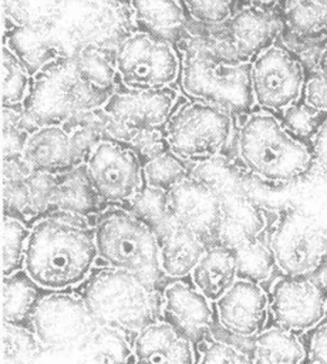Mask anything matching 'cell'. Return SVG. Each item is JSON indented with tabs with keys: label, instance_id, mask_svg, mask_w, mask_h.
Wrapping results in <instances>:
<instances>
[{
	"label": "cell",
	"instance_id": "1",
	"mask_svg": "<svg viewBox=\"0 0 327 364\" xmlns=\"http://www.w3.org/2000/svg\"><path fill=\"white\" fill-rule=\"evenodd\" d=\"M97 257L95 230L87 218L58 210L30 229L24 269L40 287L64 290L84 282Z\"/></svg>",
	"mask_w": 327,
	"mask_h": 364
},
{
	"label": "cell",
	"instance_id": "2",
	"mask_svg": "<svg viewBox=\"0 0 327 364\" xmlns=\"http://www.w3.org/2000/svg\"><path fill=\"white\" fill-rule=\"evenodd\" d=\"M182 90L227 112L247 109L253 100L250 61H242L225 36H192L181 65Z\"/></svg>",
	"mask_w": 327,
	"mask_h": 364
},
{
	"label": "cell",
	"instance_id": "3",
	"mask_svg": "<svg viewBox=\"0 0 327 364\" xmlns=\"http://www.w3.org/2000/svg\"><path fill=\"white\" fill-rule=\"evenodd\" d=\"M237 154L252 173L274 183H286L307 173L314 156L306 144L266 112L252 114L243 122L237 135Z\"/></svg>",
	"mask_w": 327,
	"mask_h": 364
},
{
	"label": "cell",
	"instance_id": "4",
	"mask_svg": "<svg viewBox=\"0 0 327 364\" xmlns=\"http://www.w3.org/2000/svg\"><path fill=\"white\" fill-rule=\"evenodd\" d=\"M111 94L87 81L73 57H60L31 77L21 108L37 127L63 125L80 111L102 107Z\"/></svg>",
	"mask_w": 327,
	"mask_h": 364
},
{
	"label": "cell",
	"instance_id": "5",
	"mask_svg": "<svg viewBox=\"0 0 327 364\" xmlns=\"http://www.w3.org/2000/svg\"><path fill=\"white\" fill-rule=\"evenodd\" d=\"M101 326L138 333L156 320L155 291L136 274L117 267L97 270L81 293Z\"/></svg>",
	"mask_w": 327,
	"mask_h": 364
},
{
	"label": "cell",
	"instance_id": "6",
	"mask_svg": "<svg viewBox=\"0 0 327 364\" xmlns=\"http://www.w3.org/2000/svg\"><path fill=\"white\" fill-rule=\"evenodd\" d=\"M98 257L108 266L128 270L149 287L162 273L161 242L154 229L131 209L104 212L95 223Z\"/></svg>",
	"mask_w": 327,
	"mask_h": 364
},
{
	"label": "cell",
	"instance_id": "7",
	"mask_svg": "<svg viewBox=\"0 0 327 364\" xmlns=\"http://www.w3.org/2000/svg\"><path fill=\"white\" fill-rule=\"evenodd\" d=\"M192 176L208 185L219 199L220 225L218 240L220 245L233 249L257 237L264 228L263 213L246 195L236 172L223 158L216 155L198 162Z\"/></svg>",
	"mask_w": 327,
	"mask_h": 364
},
{
	"label": "cell",
	"instance_id": "8",
	"mask_svg": "<svg viewBox=\"0 0 327 364\" xmlns=\"http://www.w3.org/2000/svg\"><path fill=\"white\" fill-rule=\"evenodd\" d=\"M131 11L124 4L101 0H63L58 16L53 23L64 53L73 57L85 46L117 48L128 36Z\"/></svg>",
	"mask_w": 327,
	"mask_h": 364
},
{
	"label": "cell",
	"instance_id": "9",
	"mask_svg": "<svg viewBox=\"0 0 327 364\" xmlns=\"http://www.w3.org/2000/svg\"><path fill=\"white\" fill-rule=\"evenodd\" d=\"M229 112L203 102H188L165 124L169 149L181 159L202 162L216 156L230 135Z\"/></svg>",
	"mask_w": 327,
	"mask_h": 364
},
{
	"label": "cell",
	"instance_id": "10",
	"mask_svg": "<svg viewBox=\"0 0 327 364\" xmlns=\"http://www.w3.org/2000/svg\"><path fill=\"white\" fill-rule=\"evenodd\" d=\"M30 323L44 348L60 351H75L100 326L82 296L60 290L38 297Z\"/></svg>",
	"mask_w": 327,
	"mask_h": 364
},
{
	"label": "cell",
	"instance_id": "11",
	"mask_svg": "<svg viewBox=\"0 0 327 364\" xmlns=\"http://www.w3.org/2000/svg\"><path fill=\"white\" fill-rule=\"evenodd\" d=\"M115 67L119 81L134 90L169 87L181 70L172 43L144 30L131 31L121 40Z\"/></svg>",
	"mask_w": 327,
	"mask_h": 364
},
{
	"label": "cell",
	"instance_id": "12",
	"mask_svg": "<svg viewBox=\"0 0 327 364\" xmlns=\"http://www.w3.org/2000/svg\"><path fill=\"white\" fill-rule=\"evenodd\" d=\"M304 82L301 63L284 47L272 44L250 61L252 94L262 108L284 111L300 100Z\"/></svg>",
	"mask_w": 327,
	"mask_h": 364
},
{
	"label": "cell",
	"instance_id": "13",
	"mask_svg": "<svg viewBox=\"0 0 327 364\" xmlns=\"http://www.w3.org/2000/svg\"><path fill=\"white\" fill-rule=\"evenodd\" d=\"M269 246L276 266L286 276H309L327 260L326 233L300 212H290L280 219Z\"/></svg>",
	"mask_w": 327,
	"mask_h": 364
},
{
	"label": "cell",
	"instance_id": "14",
	"mask_svg": "<svg viewBox=\"0 0 327 364\" xmlns=\"http://www.w3.org/2000/svg\"><path fill=\"white\" fill-rule=\"evenodd\" d=\"M142 161L124 142L101 139L85 162L88 176L102 200L129 202L145 185Z\"/></svg>",
	"mask_w": 327,
	"mask_h": 364
},
{
	"label": "cell",
	"instance_id": "15",
	"mask_svg": "<svg viewBox=\"0 0 327 364\" xmlns=\"http://www.w3.org/2000/svg\"><path fill=\"white\" fill-rule=\"evenodd\" d=\"M270 310L276 323L293 333L316 328L327 311L324 287L307 276H287L274 284Z\"/></svg>",
	"mask_w": 327,
	"mask_h": 364
},
{
	"label": "cell",
	"instance_id": "16",
	"mask_svg": "<svg viewBox=\"0 0 327 364\" xmlns=\"http://www.w3.org/2000/svg\"><path fill=\"white\" fill-rule=\"evenodd\" d=\"M168 208L178 225L206 239H218L220 206L216 193L195 176H185L168 191Z\"/></svg>",
	"mask_w": 327,
	"mask_h": 364
},
{
	"label": "cell",
	"instance_id": "17",
	"mask_svg": "<svg viewBox=\"0 0 327 364\" xmlns=\"http://www.w3.org/2000/svg\"><path fill=\"white\" fill-rule=\"evenodd\" d=\"M176 100L169 87L156 90H115L104 108L109 115L134 131L162 128L168 122Z\"/></svg>",
	"mask_w": 327,
	"mask_h": 364
},
{
	"label": "cell",
	"instance_id": "18",
	"mask_svg": "<svg viewBox=\"0 0 327 364\" xmlns=\"http://www.w3.org/2000/svg\"><path fill=\"white\" fill-rule=\"evenodd\" d=\"M269 300L259 283L237 279L232 287L216 300L220 326L232 334L252 337L259 334L266 324Z\"/></svg>",
	"mask_w": 327,
	"mask_h": 364
},
{
	"label": "cell",
	"instance_id": "19",
	"mask_svg": "<svg viewBox=\"0 0 327 364\" xmlns=\"http://www.w3.org/2000/svg\"><path fill=\"white\" fill-rule=\"evenodd\" d=\"M209 299L195 284L173 282L162 294V317L192 343L202 340L212 326Z\"/></svg>",
	"mask_w": 327,
	"mask_h": 364
},
{
	"label": "cell",
	"instance_id": "20",
	"mask_svg": "<svg viewBox=\"0 0 327 364\" xmlns=\"http://www.w3.org/2000/svg\"><path fill=\"white\" fill-rule=\"evenodd\" d=\"M279 11L256 6H245L235 11L227 23V34L236 55L252 61L260 51L273 44L282 30Z\"/></svg>",
	"mask_w": 327,
	"mask_h": 364
},
{
	"label": "cell",
	"instance_id": "21",
	"mask_svg": "<svg viewBox=\"0 0 327 364\" xmlns=\"http://www.w3.org/2000/svg\"><path fill=\"white\" fill-rule=\"evenodd\" d=\"M135 361L189 364L195 361L192 341L165 320H155L141 328L134 341Z\"/></svg>",
	"mask_w": 327,
	"mask_h": 364
},
{
	"label": "cell",
	"instance_id": "22",
	"mask_svg": "<svg viewBox=\"0 0 327 364\" xmlns=\"http://www.w3.org/2000/svg\"><path fill=\"white\" fill-rule=\"evenodd\" d=\"M4 44L14 51L31 77L51 61L67 57L53 24L7 27Z\"/></svg>",
	"mask_w": 327,
	"mask_h": 364
},
{
	"label": "cell",
	"instance_id": "23",
	"mask_svg": "<svg viewBox=\"0 0 327 364\" xmlns=\"http://www.w3.org/2000/svg\"><path fill=\"white\" fill-rule=\"evenodd\" d=\"M23 158L37 171L61 173L75 166L70 145V134L63 125H40L24 142Z\"/></svg>",
	"mask_w": 327,
	"mask_h": 364
},
{
	"label": "cell",
	"instance_id": "24",
	"mask_svg": "<svg viewBox=\"0 0 327 364\" xmlns=\"http://www.w3.org/2000/svg\"><path fill=\"white\" fill-rule=\"evenodd\" d=\"M191 276L196 289L210 301L219 300L237 280L235 250L220 243L206 247Z\"/></svg>",
	"mask_w": 327,
	"mask_h": 364
},
{
	"label": "cell",
	"instance_id": "25",
	"mask_svg": "<svg viewBox=\"0 0 327 364\" xmlns=\"http://www.w3.org/2000/svg\"><path fill=\"white\" fill-rule=\"evenodd\" d=\"M128 7L139 30L169 43L181 40L185 33V13L178 0H129Z\"/></svg>",
	"mask_w": 327,
	"mask_h": 364
},
{
	"label": "cell",
	"instance_id": "26",
	"mask_svg": "<svg viewBox=\"0 0 327 364\" xmlns=\"http://www.w3.org/2000/svg\"><path fill=\"white\" fill-rule=\"evenodd\" d=\"M161 242V267L166 276L183 277L191 274L192 269L203 255L206 242L191 229L178 225L159 239Z\"/></svg>",
	"mask_w": 327,
	"mask_h": 364
},
{
	"label": "cell",
	"instance_id": "27",
	"mask_svg": "<svg viewBox=\"0 0 327 364\" xmlns=\"http://www.w3.org/2000/svg\"><path fill=\"white\" fill-rule=\"evenodd\" d=\"M101 196L95 191L85 164L75 165L58 175L54 206L58 210L88 216L98 208Z\"/></svg>",
	"mask_w": 327,
	"mask_h": 364
},
{
	"label": "cell",
	"instance_id": "28",
	"mask_svg": "<svg viewBox=\"0 0 327 364\" xmlns=\"http://www.w3.org/2000/svg\"><path fill=\"white\" fill-rule=\"evenodd\" d=\"M306 350L296 333L282 327L263 328L253 341L252 361L260 364H290L306 360Z\"/></svg>",
	"mask_w": 327,
	"mask_h": 364
},
{
	"label": "cell",
	"instance_id": "29",
	"mask_svg": "<svg viewBox=\"0 0 327 364\" xmlns=\"http://www.w3.org/2000/svg\"><path fill=\"white\" fill-rule=\"evenodd\" d=\"M283 26L299 37L327 33V0H280Z\"/></svg>",
	"mask_w": 327,
	"mask_h": 364
},
{
	"label": "cell",
	"instance_id": "30",
	"mask_svg": "<svg viewBox=\"0 0 327 364\" xmlns=\"http://www.w3.org/2000/svg\"><path fill=\"white\" fill-rule=\"evenodd\" d=\"M37 283L27 272H16L3 276L1 283V318L10 323L20 324L24 318H30L34 304L40 294Z\"/></svg>",
	"mask_w": 327,
	"mask_h": 364
},
{
	"label": "cell",
	"instance_id": "31",
	"mask_svg": "<svg viewBox=\"0 0 327 364\" xmlns=\"http://www.w3.org/2000/svg\"><path fill=\"white\" fill-rule=\"evenodd\" d=\"M75 351L82 355V360L94 363H125L135 360L127 331L111 326L100 324L91 337Z\"/></svg>",
	"mask_w": 327,
	"mask_h": 364
},
{
	"label": "cell",
	"instance_id": "32",
	"mask_svg": "<svg viewBox=\"0 0 327 364\" xmlns=\"http://www.w3.org/2000/svg\"><path fill=\"white\" fill-rule=\"evenodd\" d=\"M73 58L82 77L92 85L114 92L118 77L115 67V48L101 46H85Z\"/></svg>",
	"mask_w": 327,
	"mask_h": 364
},
{
	"label": "cell",
	"instance_id": "33",
	"mask_svg": "<svg viewBox=\"0 0 327 364\" xmlns=\"http://www.w3.org/2000/svg\"><path fill=\"white\" fill-rule=\"evenodd\" d=\"M129 203L131 210L146 222L159 239L175 223L168 208V191L144 185Z\"/></svg>",
	"mask_w": 327,
	"mask_h": 364
},
{
	"label": "cell",
	"instance_id": "34",
	"mask_svg": "<svg viewBox=\"0 0 327 364\" xmlns=\"http://www.w3.org/2000/svg\"><path fill=\"white\" fill-rule=\"evenodd\" d=\"M63 0H1L4 20L11 26H51Z\"/></svg>",
	"mask_w": 327,
	"mask_h": 364
},
{
	"label": "cell",
	"instance_id": "35",
	"mask_svg": "<svg viewBox=\"0 0 327 364\" xmlns=\"http://www.w3.org/2000/svg\"><path fill=\"white\" fill-rule=\"evenodd\" d=\"M237 266V279L260 283L266 280L276 263L270 246L267 247L256 237L233 247Z\"/></svg>",
	"mask_w": 327,
	"mask_h": 364
},
{
	"label": "cell",
	"instance_id": "36",
	"mask_svg": "<svg viewBox=\"0 0 327 364\" xmlns=\"http://www.w3.org/2000/svg\"><path fill=\"white\" fill-rule=\"evenodd\" d=\"M30 73L14 54L3 44L1 47V102L3 107H17L23 104L30 88Z\"/></svg>",
	"mask_w": 327,
	"mask_h": 364
},
{
	"label": "cell",
	"instance_id": "37",
	"mask_svg": "<svg viewBox=\"0 0 327 364\" xmlns=\"http://www.w3.org/2000/svg\"><path fill=\"white\" fill-rule=\"evenodd\" d=\"M28 235L30 229H27L17 216L4 213L1 229L3 276L13 274L24 267Z\"/></svg>",
	"mask_w": 327,
	"mask_h": 364
},
{
	"label": "cell",
	"instance_id": "38",
	"mask_svg": "<svg viewBox=\"0 0 327 364\" xmlns=\"http://www.w3.org/2000/svg\"><path fill=\"white\" fill-rule=\"evenodd\" d=\"M44 346L34 331L1 320V363H26L33 361L41 353Z\"/></svg>",
	"mask_w": 327,
	"mask_h": 364
},
{
	"label": "cell",
	"instance_id": "39",
	"mask_svg": "<svg viewBox=\"0 0 327 364\" xmlns=\"http://www.w3.org/2000/svg\"><path fill=\"white\" fill-rule=\"evenodd\" d=\"M142 171L145 185L164 191H169L176 182L188 176L183 162L172 151L145 162Z\"/></svg>",
	"mask_w": 327,
	"mask_h": 364
},
{
	"label": "cell",
	"instance_id": "40",
	"mask_svg": "<svg viewBox=\"0 0 327 364\" xmlns=\"http://www.w3.org/2000/svg\"><path fill=\"white\" fill-rule=\"evenodd\" d=\"M58 185V173L48 171L33 169L26 178L28 206L26 216H38L43 215L54 206L55 192Z\"/></svg>",
	"mask_w": 327,
	"mask_h": 364
},
{
	"label": "cell",
	"instance_id": "41",
	"mask_svg": "<svg viewBox=\"0 0 327 364\" xmlns=\"http://www.w3.org/2000/svg\"><path fill=\"white\" fill-rule=\"evenodd\" d=\"M236 0H183L188 13L200 24L218 26L235 13Z\"/></svg>",
	"mask_w": 327,
	"mask_h": 364
},
{
	"label": "cell",
	"instance_id": "42",
	"mask_svg": "<svg viewBox=\"0 0 327 364\" xmlns=\"http://www.w3.org/2000/svg\"><path fill=\"white\" fill-rule=\"evenodd\" d=\"M323 112L316 111L306 102H296L284 109V125L286 128L299 136H311L317 132L321 125L320 117Z\"/></svg>",
	"mask_w": 327,
	"mask_h": 364
},
{
	"label": "cell",
	"instance_id": "43",
	"mask_svg": "<svg viewBox=\"0 0 327 364\" xmlns=\"http://www.w3.org/2000/svg\"><path fill=\"white\" fill-rule=\"evenodd\" d=\"M128 145L135 151L142 164L171 151L165 129L162 128L139 129L134 134Z\"/></svg>",
	"mask_w": 327,
	"mask_h": 364
},
{
	"label": "cell",
	"instance_id": "44",
	"mask_svg": "<svg viewBox=\"0 0 327 364\" xmlns=\"http://www.w3.org/2000/svg\"><path fill=\"white\" fill-rule=\"evenodd\" d=\"M199 363H226V364H243L250 363L252 357H249L246 353L240 351L232 344L223 343V341H215L206 344V347L200 353Z\"/></svg>",
	"mask_w": 327,
	"mask_h": 364
},
{
	"label": "cell",
	"instance_id": "45",
	"mask_svg": "<svg viewBox=\"0 0 327 364\" xmlns=\"http://www.w3.org/2000/svg\"><path fill=\"white\" fill-rule=\"evenodd\" d=\"M1 192H3V206L4 213L7 215H27L28 206V195L26 179L23 181H1Z\"/></svg>",
	"mask_w": 327,
	"mask_h": 364
},
{
	"label": "cell",
	"instance_id": "46",
	"mask_svg": "<svg viewBox=\"0 0 327 364\" xmlns=\"http://www.w3.org/2000/svg\"><path fill=\"white\" fill-rule=\"evenodd\" d=\"M68 134H70V145H71V152H73L75 165L85 164L88 156L94 151V148L98 145V142L104 139L102 135L87 128H75Z\"/></svg>",
	"mask_w": 327,
	"mask_h": 364
},
{
	"label": "cell",
	"instance_id": "47",
	"mask_svg": "<svg viewBox=\"0 0 327 364\" xmlns=\"http://www.w3.org/2000/svg\"><path fill=\"white\" fill-rule=\"evenodd\" d=\"M304 102L318 112H327V73H314L304 82Z\"/></svg>",
	"mask_w": 327,
	"mask_h": 364
},
{
	"label": "cell",
	"instance_id": "48",
	"mask_svg": "<svg viewBox=\"0 0 327 364\" xmlns=\"http://www.w3.org/2000/svg\"><path fill=\"white\" fill-rule=\"evenodd\" d=\"M31 171V166L26 162L21 154L6 156L1 161V181H23Z\"/></svg>",
	"mask_w": 327,
	"mask_h": 364
},
{
	"label": "cell",
	"instance_id": "49",
	"mask_svg": "<svg viewBox=\"0 0 327 364\" xmlns=\"http://www.w3.org/2000/svg\"><path fill=\"white\" fill-rule=\"evenodd\" d=\"M309 360L313 363H327V320L316 326L309 343Z\"/></svg>",
	"mask_w": 327,
	"mask_h": 364
},
{
	"label": "cell",
	"instance_id": "50",
	"mask_svg": "<svg viewBox=\"0 0 327 364\" xmlns=\"http://www.w3.org/2000/svg\"><path fill=\"white\" fill-rule=\"evenodd\" d=\"M313 155L320 165L327 168V121L321 122L313 135Z\"/></svg>",
	"mask_w": 327,
	"mask_h": 364
},
{
	"label": "cell",
	"instance_id": "51",
	"mask_svg": "<svg viewBox=\"0 0 327 364\" xmlns=\"http://www.w3.org/2000/svg\"><path fill=\"white\" fill-rule=\"evenodd\" d=\"M247 6H256V7H263V9H273L280 0H243Z\"/></svg>",
	"mask_w": 327,
	"mask_h": 364
},
{
	"label": "cell",
	"instance_id": "52",
	"mask_svg": "<svg viewBox=\"0 0 327 364\" xmlns=\"http://www.w3.org/2000/svg\"><path fill=\"white\" fill-rule=\"evenodd\" d=\"M320 274H318V280L323 284V287L327 290V260L324 262V264L320 267Z\"/></svg>",
	"mask_w": 327,
	"mask_h": 364
},
{
	"label": "cell",
	"instance_id": "53",
	"mask_svg": "<svg viewBox=\"0 0 327 364\" xmlns=\"http://www.w3.org/2000/svg\"><path fill=\"white\" fill-rule=\"evenodd\" d=\"M101 1H107V3H112V4H122V0H101Z\"/></svg>",
	"mask_w": 327,
	"mask_h": 364
}]
</instances>
